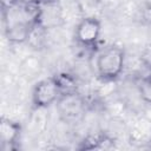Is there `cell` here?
<instances>
[{"label": "cell", "instance_id": "6da1fadb", "mask_svg": "<svg viewBox=\"0 0 151 151\" xmlns=\"http://www.w3.org/2000/svg\"><path fill=\"white\" fill-rule=\"evenodd\" d=\"M125 64V53L120 46L110 45L103 48L96 58L97 76L104 81H112L117 79Z\"/></svg>", "mask_w": 151, "mask_h": 151}, {"label": "cell", "instance_id": "7a4b0ae2", "mask_svg": "<svg viewBox=\"0 0 151 151\" xmlns=\"http://www.w3.org/2000/svg\"><path fill=\"white\" fill-rule=\"evenodd\" d=\"M60 119L67 124L78 123L86 111V100L78 91L61 93L55 103Z\"/></svg>", "mask_w": 151, "mask_h": 151}, {"label": "cell", "instance_id": "3957f363", "mask_svg": "<svg viewBox=\"0 0 151 151\" xmlns=\"http://www.w3.org/2000/svg\"><path fill=\"white\" fill-rule=\"evenodd\" d=\"M63 91L55 77H48L39 80L32 91V101L37 109H46L57 103Z\"/></svg>", "mask_w": 151, "mask_h": 151}, {"label": "cell", "instance_id": "277c9868", "mask_svg": "<svg viewBox=\"0 0 151 151\" xmlns=\"http://www.w3.org/2000/svg\"><path fill=\"white\" fill-rule=\"evenodd\" d=\"M100 33H101L100 21L93 17H86L78 22L76 27L74 37L79 45L84 47H93L99 40Z\"/></svg>", "mask_w": 151, "mask_h": 151}, {"label": "cell", "instance_id": "5b68a950", "mask_svg": "<svg viewBox=\"0 0 151 151\" xmlns=\"http://www.w3.org/2000/svg\"><path fill=\"white\" fill-rule=\"evenodd\" d=\"M63 21L61 8L57 0H40L39 1V11L37 17V22L42 25L44 27L54 28L59 26Z\"/></svg>", "mask_w": 151, "mask_h": 151}, {"label": "cell", "instance_id": "8992f818", "mask_svg": "<svg viewBox=\"0 0 151 151\" xmlns=\"http://www.w3.org/2000/svg\"><path fill=\"white\" fill-rule=\"evenodd\" d=\"M21 127L17 122L8 118H1L0 122V142L4 151H9L14 149L15 143L20 137Z\"/></svg>", "mask_w": 151, "mask_h": 151}, {"label": "cell", "instance_id": "52a82bcc", "mask_svg": "<svg viewBox=\"0 0 151 151\" xmlns=\"http://www.w3.org/2000/svg\"><path fill=\"white\" fill-rule=\"evenodd\" d=\"M46 40H47V28L35 21L29 29L26 42L34 50H41L45 46Z\"/></svg>", "mask_w": 151, "mask_h": 151}, {"label": "cell", "instance_id": "ba28073f", "mask_svg": "<svg viewBox=\"0 0 151 151\" xmlns=\"http://www.w3.org/2000/svg\"><path fill=\"white\" fill-rule=\"evenodd\" d=\"M138 91L140 98L145 103L151 104V72L146 77L142 78V80L138 84Z\"/></svg>", "mask_w": 151, "mask_h": 151}, {"label": "cell", "instance_id": "9c48e42d", "mask_svg": "<svg viewBox=\"0 0 151 151\" xmlns=\"http://www.w3.org/2000/svg\"><path fill=\"white\" fill-rule=\"evenodd\" d=\"M140 60L144 64V66H146L150 71H151V44L146 45L144 47V50L142 51L140 54Z\"/></svg>", "mask_w": 151, "mask_h": 151}, {"label": "cell", "instance_id": "30bf717a", "mask_svg": "<svg viewBox=\"0 0 151 151\" xmlns=\"http://www.w3.org/2000/svg\"><path fill=\"white\" fill-rule=\"evenodd\" d=\"M140 14H142L143 21L146 22V24H149V25H151V4L145 5V6L143 7Z\"/></svg>", "mask_w": 151, "mask_h": 151}, {"label": "cell", "instance_id": "8fae6325", "mask_svg": "<svg viewBox=\"0 0 151 151\" xmlns=\"http://www.w3.org/2000/svg\"><path fill=\"white\" fill-rule=\"evenodd\" d=\"M33 2H39V0H2V7L17 5V4H33Z\"/></svg>", "mask_w": 151, "mask_h": 151}, {"label": "cell", "instance_id": "7c38bea8", "mask_svg": "<svg viewBox=\"0 0 151 151\" xmlns=\"http://www.w3.org/2000/svg\"><path fill=\"white\" fill-rule=\"evenodd\" d=\"M147 146H149V149H151V138H150V140L147 142Z\"/></svg>", "mask_w": 151, "mask_h": 151}]
</instances>
